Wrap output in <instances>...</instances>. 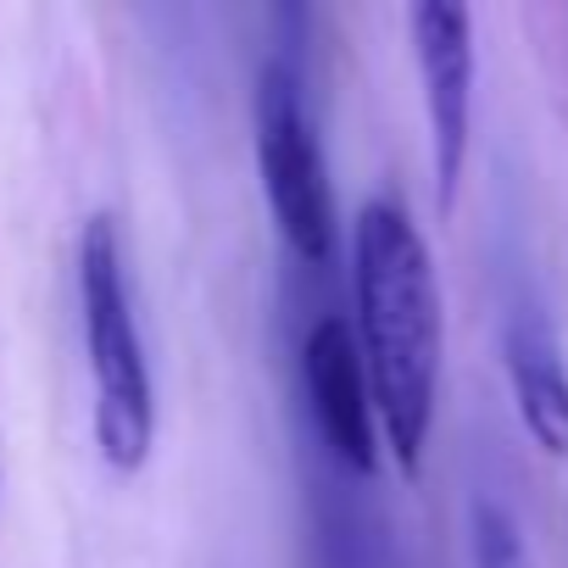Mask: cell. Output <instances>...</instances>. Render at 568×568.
Segmentation results:
<instances>
[{
  "mask_svg": "<svg viewBox=\"0 0 568 568\" xmlns=\"http://www.w3.org/2000/svg\"><path fill=\"white\" fill-rule=\"evenodd\" d=\"M474 557H479V568H529L524 562V546H518V529L490 501L474 507Z\"/></svg>",
  "mask_w": 568,
  "mask_h": 568,
  "instance_id": "cell-7",
  "label": "cell"
},
{
  "mask_svg": "<svg viewBox=\"0 0 568 568\" xmlns=\"http://www.w3.org/2000/svg\"><path fill=\"white\" fill-rule=\"evenodd\" d=\"M79 307H84V346L95 374V440L112 468H140L151 457L156 402H151V368L134 324L118 223L106 212L90 217L79 234Z\"/></svg>",
  "mask_w": 568,
  "mask_h": 568,
  "instance_id": "cell-2",
  "label": "cell"
},
{
  "mask_svg": "<svg viewBox=\"0 0 568 568\" xmlns=\"http://www.w3.org/2000/svg\"><path fill=\"white\" fill-rule=\"evenodd\" d=\"M357 329H363V363L374 385L379 435L396 452L407 474H418L429 424H435V390H440V284L429 245L402 201H363L357 212Z\"/></svg>",
  "mask_w": 568,
  "mask_h": 568,
  "instance_id": "cell-1",
  "label": "cell"
},
{
  "mask_svg": "<svg viewBox=\"0 0 568 568\" xmlns=\"http://www.w3.org/2000/svg\"><path fill=\"white\" fill-rule=\"evenodd\" d=\"M302 374H307L318 435L335 452V463H346L357 474H374V463H379V413H374L363 341H352V324L324 318L302 346Z\"/></svg>",
  "mask_w": 568,
  "mask_h": 568,
  "instance_id": "cell-5",
  "label": "cell"
},
{
  "mask_svg": "<svg viewBox=\"0 0 568 568\" xmlns=\"http://www.w3.org/2000/svg\"><path fill=\"white\" fill-rule=\"evenodd\" d=\"M407 23H413V57L424 79L435 184L440 201L452 206L468 162V123H474V12L452 7V0H418Z\"/></svg>",
  "mask_w": 568,
  "mask_h": 568,
  "instance_id": "cell-4",
  "label": "cell"
},
{
  "mask_svg": "<svg viewBox=\"0 0 568 568\" xmlns=\"http://www.w3.org/2000/svg\"><path fill=\"white\" fill-rule=\"evenodd\" d=\"M507 379H513V402H518V418L535 435V446L546 457L568 463V368H562V352H557L546 324L513 318Z\"/></svg>",
  "mask_w": 568,
  "mask_h": 568,
  "instance_id": "cell-6",
  "label": "cell"
},
{
  "mask_svg": "<svg viewBox=\"0 0 568 568\" xmlns=\"http://www.w3.org/2000/svg\"><path fill=\"white\" fill-rule=\"evenodd\" d=\"M251 118H256V168H262L273 223L284 245L318 267L335 256V190H329L313 112L291 68H262Z\"/></svg>",
  "mask_w": 568,
  "mask_h": 568,
  "instance_id": "cell-3",
  "label": "cell"
}]
</instances>
